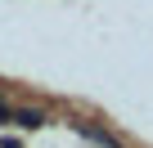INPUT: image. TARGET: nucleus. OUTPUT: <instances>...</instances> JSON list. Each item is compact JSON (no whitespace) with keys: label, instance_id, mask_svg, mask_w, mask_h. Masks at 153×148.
Listing matches in <instances>:
<instances>
[{"label":"nucleus","instance_id":"obj_1","mask_svg":"<svg viewBox=\"0 0 153 148\" xmlns=\"http://www.w3.org/2000/svg\"><path fill=\"white\" fill-rule=\"evenodd\" d=\"M76 130H81L86 139H95V144H104V148H122L113 135H104V130H99V126H90V121H76Z\"/></svg>","mask_w":153,"mask_h":148},{"label":"nucleus","instance_id":"obj_2","mask_svg":"<svg viewBox=\"0 0 153 148\" xmlns=\"http://www.w3.org/2000/svg\"><path fill=\"white\" fill-rule=\"evenodd\" d=\"M14 121H18V126H27V130H36V126H45V117H41L36 108H23V112H14Z\"/></svg>","mask_w":153,"mask_h":148}]
</instances>
